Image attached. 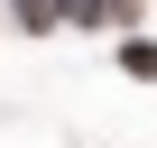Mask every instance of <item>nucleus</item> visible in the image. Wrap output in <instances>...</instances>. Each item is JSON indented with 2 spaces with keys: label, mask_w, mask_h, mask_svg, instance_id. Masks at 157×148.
<instances>
[{
  "label": "nucleus",
  "mask_w": 157,
  "mask_h": 148,
  "mask_svg": "<svg viewBox=\"0 0 157 148\" xmlns=\"http://www.w3.org/2000/svg\"><path fill=\"white\" fill-rule=\"evenodd\" d=\"M120 65L139 74V84H157V46H148V37H129V46H120Z\"/></svg>",
  "instance_id": "nucleus-2"
},
{
  "label": "nucleus",
  "mask_w": 157,
  "mask_h": 148,
  "mask_svg": "<svg viewBox=\"0 0 157 148\" xmlns=\"http://www.w3.org/2000/svg\"><path fill=\"white\" fill-rule=\"evenodd\" d=\"M19 19L28 28H56V19H74V0H19Z\"/></svg>",
  "instance_id": "nucleus-1"
},
{
  "label": "nucleus",
  "mask_w": 157,
  "mask_h": 148,
  "mask_svg": "<svg viewBox=\"0 0 157 148\" xmlns=\"http://www.w3.org/2000/svg\"><path fill=\"white\" fill-rule=\"evenodd\" d=\"M139 0H74V19H129Z\"/></svg>",
  "instance_id": "nucleus-3"
}]
</instances>
